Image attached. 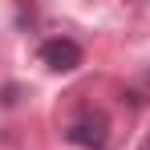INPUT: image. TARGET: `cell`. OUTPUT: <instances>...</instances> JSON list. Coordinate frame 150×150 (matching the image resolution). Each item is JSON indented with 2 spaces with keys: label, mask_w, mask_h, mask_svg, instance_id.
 Instances as JSON below:
<instances>
[{
  "label": "cell",
  "mask_w": 150,
  "mask_h": 150,
  "mask_svg": "<svg viewBox=\"0 0 150 150\" xmlns=\"http://www.w3.org/2000/svg\"><path fill=\"white\" fill-rule=\"evenodd\" d=\"M41 61H45V69L53 73H73L77 65H81V45L69 41V37H53L41 45Z\"/></svg>",
  "instance_id": "obj_1"
},
{
  "label": "cell",
  "mask_w": 150,
  "mask_h": 150,
  "mask_svg": "<svg viewBox=\"0 0 150 150\" xmlns=\"http://www.w3.org/2000/svg\"><path fill=\"white\" fill-rule=\"evenodd\" d=\"M65 138H69L73 146L101 150V146H105V138H110V126H105V118H101V114H93V118H81V122H73L69 130H65Z\"/></svg>",
  "instance_id": "obj_2"
}]
</instances>
